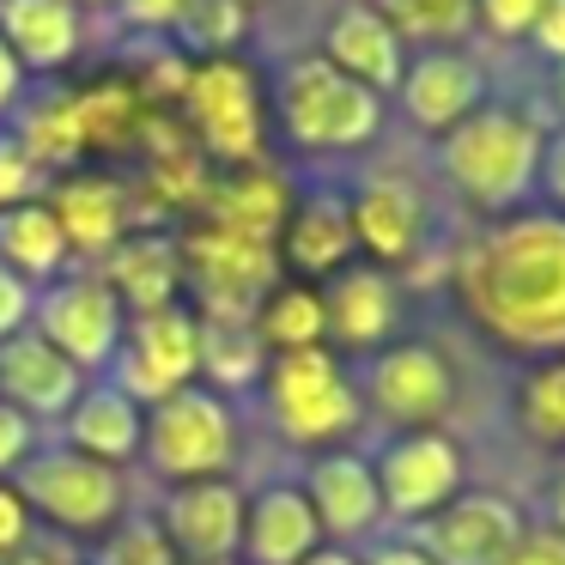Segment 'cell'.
<instances>
[{
  "label": "cell",
  "instance_id": "cell-33",
  "mask_svg": "<svg viewBox=\"0 0 565 565\" xmlns=\"http://www.w3.org/2000/svg\"><path fill=\"white\" fill-rule=\"evenodd\" d=\"M98 565H183L177 547L164 541V529L152 516H122V523L104 535V553Z\"/></svg>",
  "mask_w": 565,
  "mask_h": 565
},
{
  "label": "cell",
  "instance_id": "cell-8",
  "mask_svg": "<svg viewBox=\"0 0 565 565\" xmlns=\"http://www.w3.org/2000/svg\"><path fill=\"white\" fill-rule=\"evenodd\" d=\"M31 329L92 377V371H110L116 353H122V334H128V310L122 298L104 286V274H62L55 286L38 292V317Z\"/></svg>",
  "mask_w": 565,
  "mask_h": 565
},
{
  "label": "cell",
  "instance_id": "cell-1",
  "mask_svg": "<svg viewBox=\"0 0 565 565\" xmlns=\"http://www.w3.org/2000/svg\"><path fill=\"white\" fill-rule=\"evenodd\" d=\"M468 317L504 347L565 353V213H504L456 256Z\"/></svg>",
  "mask_w": 565,
  "mask_h": 565
},
{
  "label": "cell",
  "instance_id": "cell-6",
  "mask_svg": "<svg viewBox=\"0 0 565 565\" xmlns=\"http://www.w3.org/2000/svg\"><path fill=\"white\" fill-rule=\"evenodd\" d=\"M13 487L25 492L31 511L50 516L55 529H67V535H110V529L128 516L122 468H104V462H92V456L67 450V444L38 450L13 475Z\"/></svg>",
  "mask_w": 565,
  "mask_h": 565
},
{
  "label": "cell",
  "instance_id": "cell-28",
  "mask_svg": "<svg viewBox=\"0 0 565 565\" xmlns=\"http://www.w3.org/2000/svg\"><path fill=\"white\" fill-rule=\"evenodd\" d=\"M268 371V347L256 341L249 322H201V383L220 395L244 390V383H262Z\"/></svg>",
  "mask_w": 565,
  "mask_h": 565
},
{
  "label": "cell",
  "instance_id": "cell-46",
  "mask_svg": "<svg viewBox=\"0 0 565 565\" xmlns=\"http://www.w3.org/2000/svg\"><path fill=\"white\" fill-rule=\"evenodd\" d=\"M547 529H559V535H565V468L547 480Z\"/></svg>",
  "mask_w": 565,
  "mask_h": 565
},
{
  "label": "cell",
  "instance_id": "cell-35",
  "mask_svg": "<svg viewBox=\"0 0 565 565\" xmlns=\"http://www.w3.org/2000/svg\"><path fill=\"white\" fill-rule=\"evenodd\" d=\"M31 456H38V419L19 414L13 402H0V480H13Z\"/></svg>",
  "mask_w": 565,
  "mask_h": 565
},
{
  "label": "cell",
  "instance_id": "cell-11",
  "mask_svg": "<svg viewBox=\"0 0 565 565\" xmlns=\"http://www.w3.org/2000/svg\"><path fill=\"white\" fill-rule=\"evenodd\" d=\"M371 475L383 492V516L419 529L462 492V444L450 431H395L371 456Z\"/></svg>",
  "mask_w": 565,
  "mask_h": 565
},
{
  "label": "cell",
  "instance_id": "cell-43",
  "mask_svg": "<svg viewBox=\"0 0 565 565\" xmlns=\"http://www.w3.org/2000/svg\"><path fill=\"white\" fill-rule=\"evenodd\" d=\"M25 67H19V55L7 50V38H0V116H19V104H25Z\"/></svg>",
  "mask_w": 565,
  "mask_h": 565
},
{
  "label": "cell",
  "instance_id": "cell-5",
  "mask_svg": "<svg viewBox=\"0 0 565 565\" xmlns=\"http://www.w3.org/2000/svg\"><path fill=\"white\" fill-rule=\"evenodd\" d=\"M140 462L164 480V487H189V480H220L237 462V414L220 390L189 383L171 390L164 402L147 407V444Z\"/></svg>",
  "mask_w": 565,
  "mask_h": 565
},
{
  "label": "cell",
  "instance_id": "cell-50",
  "mask_svg": "<svg viewBox=\"0 0 565 565\" xmlns=\"http://www.w3.org/2000/svg\"><path fill=\"white\" fill-rule=\"evenodd\" d=\"M244 7H249V13H256V7H262V0H244Z\"/></svg>",
  "mask_w": 565,
  "mask_h": 565
},
{
  "label": "cell",
  "instance_id": "cell-32",
  "mask_svg": "<svg viewBox=\"0 0 565 565\" xmlns=\"http://www.w3.org/2000/svg\"><path fill=\"white\" fill-rule=\"evenodd\" d=\"M516 414L535 438L565 444V353H553L547 365L523 371V390H516Z\"/></svg>",
  "mask_w": 565,
  "mask_h": 565
},
{
  "label": "cell",
  "instance_id": "cell-41",
  "mask_svg": "<svg viewBox=\"0 0 565 565\" xmlns=\"http://www.w3.org/2000/svg\"><path fill=\"white\" fill-rule=\"evenodd\" d=\"M529 43H535V55H547V62L565 67V0H547V7H541Z\"/></svg>",
  "mask_w": 565,
  "mask_h": 565
},
{
  "label": "cell",
  "instance_id": "cell-40",
  "mask_svg": "<svg viewBox=\"0 0 565 565\" xmlns=\"http://www.w3.org/2000/svg\"><path fill=\"white\" fill-rule=\"evenodd\" d=\"M499 565H565V535H559V529H547V523H529L523 541H516Z\"/></svg>",
  "mask_w": 565,
  "mask_h": 565
},
{
  "label": "cell",
  "instance_id": "cell-18",
  "mask_svg": "<svg viewBox=\"0 0 565 565\" xmlns=\"http://www.w3.org/2000/svg\"><path fill=\"white\" fill-rule=\"evenodd\" d=\"M305 499L317 511L322 535H334V547L365 541L383 523V492H377V475H371V456H353V450H322L305 468Z\"/></svg>",
  "mask_w": 565,
  "mask_h": 565
},
{
  "label": "cell",
  "instance_id": "cell-7",
  "mask_svg": "<svg viewBox=\"0 0 565 565\" xmlns=\"http://www.w3.org/2000/svg\"><path fill=\"white\" fill-rule=\"evenodd\" d=\"M183 110L195 122V140L207 147V159L249 171L262 159V128H268V104L262 86L237 55L225 62H195L183 74Z\"/></svg>",
  "mask_w": 565,
  "mask_h": 565
},
{
  "label": "cell",
  "instance_id": "cell-25",
  "mask_svg": "<svg viewBox=\"0 0 565 565\" xmlns=\"http://www.w3.org/2000/svg\"><path fill=\"white\" fill-rule=\"evenodd\" d=\"M104 286L122 298L128 317H147V310L177 305V286H183V249H177L171 237L128 232L122 244L104 256Z\"/></svg>",
  "mask_w": 565,
  "mask_h": 565
},
{
  "label": "cell",
  "instance_id": "cell-16",
  "mask_svg": "<svg viewBox=\"0 0 565 565\" xmlns=\"http://www.w3.org/2000/svg\"><path fill=\"white\" fill-rule=\"evenodd\" d=\"M322 292V322H329L334 347H353V353H383L402 317V292H395V274L377 262H353L334 280L317 286Z\"/></svg>",
  "mask_w": 565,
  "mask_h": 565
},
{
  "label": "cell",
  "instance_id": "cell-4",
  "mask_svg": "<svg viewBox=\"0 0 565 565\" xmlns=\"http://www.w3.org/2000/svg\"><path fill=\"white\" fill-rule=\"evenodd\" d=\"M262 402L268 419L280 426L286 444H341L359 426V383L347 377V365L334 359V347H298V353H268L262 371Z\"/></svg>",
  "mask_w": 565,
  "mask_h": 565
},
{
  "label": "cell",
  "instance_id": "cell-42",
  "mask_svg": "<svg viewBox=\"0 0 565 565\" xmlns=\"http://www.w3.org/2000/svg\"><path fill=\"white\" fill-rule=\"evenodd\" d=\"M541 189H547L553 207H565V128L541 140Z\"/></svg>",
  "mask_w": 565,
  "mask_h": 565
},
{
  "label": "cell",
  "instance_id": "cell-34",
  "mask_svg": "<svg viewBox=\"0 0 565 565\" xmlns=\"http://www.w3.org/2000/svg\"><path fill=\"white\" fill-rule=\"evenodd\" d=\"M541 7L547 0H475V25L487 31L492 43H523L535 31Z\"/></svg>",
  "mask_w": 565,
  "mask_h": 565
},
{
  "label": "cell",
  "instance_id": "cell-27",
  "mask_svg": "<svg viewBox=\"0 0 565 565\" xmlns=\"http://www.w3.org/2000/svg\"><path fill=\"white\" fill-rule=\"evenodd\" d=\"M256 341L268 353H298V347H322L329 341V322H322V292L317 286H268L256 305Z\"/></svg>",
  "mask_w": 565,
  "mask_h": 565
},
{
  "label": "cell",
  "instance_id": "cell-36",
  "mask_svg": "<svg viewBox=\"0 0 565 565\" xmlns=\"http://www.w3.org/2000/svg\"><path fill=\"white\" fill-rule=\"evenodd\" d=\"M31 317H38V286H25L13 268H0V341L25 334Z\"/></svg>",
  "mask_w": 565,
  "mask_h": 565
},
{
  "label": "cell",
  "instance_id": "cell-15",
  "mask_svg": "<svg viewBox=\"0 0 565 565\" xmlns=\"http://www.w3.org/2000/svg\"><path fill=\"white\" fill-rule=\"evenodd\" d=\"M395 98H402V116L419 135H450L456 122H468L487 104V74L462 50H426L407 62Z\"/></svg>",
  "mask_w": 565,
  "mask_h": 565
},
{
  "label": "cell",
  "instance_id": "cell-39",
  "mask_svg": "<svg viewBox=\"0 0 565 565\" xmlns=\"http://www.w3.org/2000/svg\"><path fill=\"white\" fill-rule=\"evenodd\" d=\"M189 0H116V19H122L128 31H177V19H183Z\"/></svg>",
  "mask_w": 565,
  "mask_h": 565
},
{
  "label": "cell",
  "instance_id": "cell-20",
  "mask_svg": "<svg viewBox=\"0 0 565 565\" xmlns=\"http://www.w3.org/2000/svg\"><path fill=\"white\" fill-rule=\"evenodd\" d=\"M347 207H353L359 249L377 256V268H402L426 237V201L414 195L407 177H371L347 195Z\"/></svg>",
  "mask_w": 565,
  "mask_h": 565
},
{
  "label": "cell",
  "instance_id": "cell-3",
  "mask_svg": "<svg viewBox=\"0 0 565 565\" xmlns=\"http://www.w3.org/2000/svg\"><path fill=\"white\" fill-rule=\"evenodd\" d=\"M268 110L280 122L286 147L298 152H359L383 135V98L329 67L317 50L286 55L268 86Z\"/></svg>",
  "mask_w": 565,
  "mask_h": 565
},
{
  "label": "cell",
  "instance_id": "cell-17",
  "mask_svg": "<svg viewBox=\"0 0 565 565\" xmlns=\"http://www.w3.org/2000/svg\"><path fill=\"white\" fill-rule=\"evenodd\" d=\"M317 55L329 67H341L347 79H359L365 92H377V98H390V92L402 86V74H407L402 31H395L371 0H341V13L329 19Z\"/></svg>",
  "mask_w": 565,
  "mask_h": 565
},
{
  "label": "cell",
  "instance_id": "cell-22",
  "mask_svg": "<svg viewBox=\"0 0 565 565\" xmlns=\"http://www.w3.org/2000/svg\"><path fill=\"white\" fill-rule=\"evenodd\" d=\"M322 547V523L298 480H274L249 499L244 516V559L249 565H305Z\"/></svg>",
  "mask_w": 565,
  "mask_h": 565
},
{
  "label": "cell",
  "instance_id": "cell-44",
  "mask_svg": "<svg viewBox=\"0 0 565 565\" xmlns=\"http://www.w3.org/2000/svg\"><path fill=\"white\" fill-rule=\"evenodd\" d=\"M365 565H438V559H431L414 535H395V541H383V547H371Z\"/></svg>",
  "mask_w": 565,
  "mask_h": 565
},
{
  "label": "cell",
  "instance_id": "cell-38",
  "mask_svg": "<svg viewBox=\"0 0 565 565\" xmlns=\"http://www.w3.org/2000/svg\"><path fill=\"white\" fill-rule=\"evenodd\" d=\"M38 195V164L19 152V140H0V213Z\"/></svg>",
  "mask_w": 565,
  "mask_h": 565
},
{
  "label": "cell",
  "instance_id": "cell-12",
  "mask_svg": "<svg viewBox=\"0 0 565 565\" xmlns=\"http://www.w3.org/2000/svg\"><path fill=\"white\" fill-rule=\"evenodd\" d=\"M244 516H249L244 487L232 475H220V480L171 487L159 529L183 565H237L244 559Z\"/></svg>",
  "mask_w": 565,
  "mask_h": 565
},
{
  "label": "cell",
  "instance_id": "cell-2",
  "mask_svg": "<svg viewBox=\"0 0 565 565\" xmlns=\"http://www.w3.org/2000/svg\"><path fill=\"white\" fill-rule=\"evenodd\" d=\"M438 171L456 195L487 213H516L541 183V122L516 104H480L468 122L438 135Z\"/></svg>",
  "mask_w": 565,
  "mask_h": 565
},
{
  "label": "cell",
  "instance_id": "cell-14",
  "mask_svg": "<svg viewBox=\"0 0 565 565\" xmlns=\"http://www.w3.org/2000/svg\"><path fill=\"white\" fill-rule=\"evenodd\" d=\"M353 256H359V232L347 195L341 189H305L280 220V268L298 286H317L353 268Z\"/></svg>",
  "mask_w": 565,
  "mask_h": 565
},
{
  "label": "cell",
  "instance_id": "cell-26",
  "mask_svg": "<svg viewBox=\"0 0 565 565\" xmlns=\"http://www.w3.org/2000/svg\"><path fill=\"white\" fill-rule=\"evenodd\" d=\"M67 262H74V249H67V232L43 195L0 213V268H13L25 286L43 292V286H55L67 274Z\"/></svg>",
  "mask_w": 565,
  "mask_h": 565
},
{
  "label": "cell",
  "instance_id": "cell-29",
  "mask_svg": "<svg viewBox=\"0 0 565 565\" xmlns=\"http://www.w3.org/2000/svg\"><path fill=\"white\" fill-rule=\"evenodd\" d=\"M19 152L31 164H74L86 152V122L79 98H50V104H19Z\"/></svg>",
  "mask_w": 565,
  "mask_h": 565
},
{
  "label": "cell",
  "instance_id": "cell-37",
  "mask_svg": "<svg viewBox=\"0 0 565 565\" xmlns=\"http://www.w3.org/2000/svg\"><path fill=\"white\" fill-rule=\"evenodd\" d=\"M25 547H31V504L13 480H0V559H13Z\"/></svg>",
  "mask_w": 565,
  "mask_h": 565
},
{
  "label": "cell",
  "instance_id": "cell-13",
  "mask_svg": "<svg viewBox=\"0 0 565 565\" xmlns=\"http://www.w3.org/2000/svg\"><path fill=\"white\" fill-rule=\"evenodd\" d=\"M523 511L504 492H456L438 516L414 529V541L438 565H499L523 541Z\"/></svg>",
  "mask_w": 565,
  "mask_h": 565
},
{
  "label": "cell",
  "instance_id": "cell-21",
  "mask_svg": "<svg viewBox=\"0 0 565 565\" xmlns=\"http://www.w3.org/2000/svg\"><path fill=\"white\" fill-rule=\"evenodd\" d=\"M67 431V450L92 456L104 468H122L140 462V444H147V407L122 390V383H86V395L74 402V414L62 419Z\"/></svg>",
  "mask_w": 565,
  "mask_h": 565
},
{
  "label": "cell",
  "instance_id": "cell-23",
  "mask_svg": "<svg viewBox=\"0 0 565 565\" xmlns=\"http://www.w3.org/2000/svg\"><path fill=\"white\" fill-rule=\"evenodd\" d=\"M43 201H50L55 220H62L67 249H79V256H110L128 237V220H135L122 183H116V177H98V171H67Z\"/></svg>",
  "mask_w": 565,
  "mask_h": 565
},
{
  "label": "cell",
  "instance_id": "cell-24",
  "mask_svg": "<svg viewBox=\"0 0 565 565\" xmlns=\"http://www.w3.org/2000/svg\"><path fill=\"white\" fill-rule=\"evenodd\" d=\"M0 38L25 74H62L79 55L86 19L74 0H0Z\"/></svg>",
  "mask_w": 565,
  "mask_h": 565
},
{
  "label": "cell",
  "instance_id": "cell-47",
  "mask_svg": "<svg viewBox=\"0 0 565 565\" xmlns=\"http://www.w3.org/2000/svg\"><path fill=\"white\" fill-rule=\"evenodd\" d=\"M305 565H365V559H359V553H347V547H329V541H322V547L310 553Z\"/></svg>",
  "mask_w": 565,
  "mask_h": 565
},
{
  "label": "cell",
  "instance_id": "cell-48",
  "mask_svg": "<svg viewBox=\"0 0 565 565\" xmlns=\"http://www.w3.org/2000/svg\"><path fill=\"white\" fill-rule=\"evenodd\" d=\"M74 7H116V0H74Z\"/></svg>",
  "mask_w": 565,
  "mask_h": 565
},
{
  "label": "cell",
  "instance_id": "cell-10",
  "mask_svg": "<svg viewBox=\"0 0 565 565\" xmlns=\"http://www.w3.org/2000/svg\"><path fill=\"white\" fill-rule=\"evenodd\" d=\"M110 383H122L140 407L164 402L171 390H189L201 383V317L183 305L147 310V317H128L122 353L104 371Z\"/></svg>",
  "mask_w": 565,
  "mask_h": 565
},
{
  "label": "cell",
  "instance_id": "cell-19",
  "mask_svg": "<svg viewBox=\"0 0 565 565\" xmlns=\"http://www.w3.org/2000/svg\"><path fill=\"white\" fill-rule=\"evenodd\" d=\"M86 395V371L67 365L38 329L0 341V402H13L31 419H67Z\"/></svg>",
  "mask_w": 565,
  "mask_h": 565
},
{
  "label": "cell",
  "instance_id": "cell-31",
  "mask_svg": "<svg viewBox=\"0 0 565 565\" xmlns=\"http://www.w3.org/2000/svg\"><path fill=\"white\" fill-rule=\"evenodd\" d=\"M383 19L407 38H426V50H456V38L475 31V0H371Z\"/></svg>",
  "mask_w": 565,
  "mask_h": 565
},
{
  "label": "cell",
  "instance_id": "cell-49",
  "mask_svg": "<svg viewBox=\"0 0 565 565\" xmlns=\"http://www.w3.org/2000/svg\"><path fill=\"white\" fill-rule=\"evenodd\" d=\"M559 104H565V67H559Z\"/></svg>",
  "mask_w": 565,
  "mask_h": 565
},
{
  "label": "cell",
  "instance_id": "cell-45",
  "mask_svg": "<svg viewBox=\"0 0 565 565\" xmlns=\"http://www.w3.org/2000/svg\"><path fill=\"white\" fill-rule=\"evenodd\" d=\"M0 565H74V553L67 547H25V553H13V559H0Z\"/></svg>",
  "mask_w": 565,
  "mask_h": 565
},
{
  "label": "cell",
  "instance_id": "cell-9",
  "mask_svg": "<svg viewBox=\"0 0 565 565\" xmlns=\"http://www.w3.org/2000/svg\"><path fill=\"white\" fill-rule=\"evenodd\" d=\"M359 402H371L395 431H444L456 407V371L426 341H390L383 353H371Z\"/></svg>",
  "mask_w": 565,
  "mask_h": 565
},
{
  "label": "cell",
  "instance_id": "cell-30",
  "mask_svg": "<svg viewBox=\"0 0 565 565\" xmlns=\"http://www.w3.org/2000/svg\"><path fill=\"white\" fill-rule=\"evenodd\" d=\"M171 38L183 43L195 62H225V55H237V43L249 38V7L244 0H189Z\"/></svg>",
  "mask_w": 565,
  "mask_h": 565
}]
</instances>
